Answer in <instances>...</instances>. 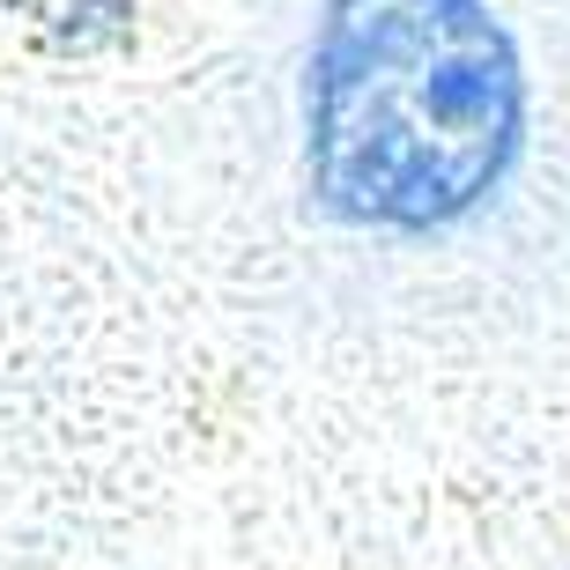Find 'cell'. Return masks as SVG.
<instances>
[{"label": "cell", "instance_id": "cell-1", "mask_svg": "<svg viewBox=\"0 0 570 570\" xmlns=\"http://www.w3.org/2000/svg\"><path fill=\"white\" fill-rule=\"evenodd\" d=\"M527 75L482 0H326L304 67V178L334 223L444 230L504 186Z\"/></svg>", "mask_w": 570, "mask_h": 570}]
</instances>
